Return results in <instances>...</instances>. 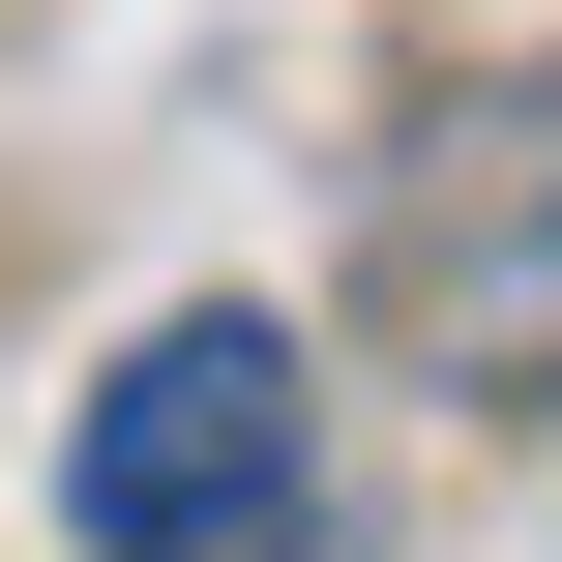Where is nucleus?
<instances>
[{
	"mask_svg": "<svg viewBox=\"0 0 562 562\" xmlns=\"http://www.w3.org/2000/svg\"><path fill=\"white\" fill-rule=\"evenodd\" d=\"M59 533L89 562H296V326L267 296L119 326L89 415H59Z\"/></svg>",
	"mask_w": 562,
	"mask_h": 562,
	"instance_id": "obj_1",
	"label": "nucleus"
},
{
	"mask_svg": "<svg viewBox=\"0 0 562 562\" xmlns=\"http://www.w3.org/2000/svg\"><path fill=\"white\" fill-rule=\"evenodd\" d=\"M415 267H445V326H474L504 385H562V89L474 148V178H415Z\"/></svg>",
	"mask_w": 562,
	"mask_h": 562,
	"instance_id": "obj_2",
	"label": "nucleus"
}]
</instances>
